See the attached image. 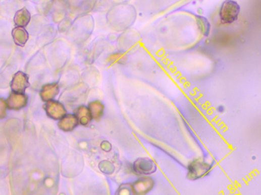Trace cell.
I'll use <instances>...</instances> for the list:
<instances>
[{"mask_svg": "<svg viewBox=\"0 0 261 195\" xmlns=\"http://www.w3.org/2000/svg\"><path fill=\"white\" fill-rule=\"evenodd\" d=\"M218 111H220V112H222V111H224V110H225V108H223L222 106H219V108H218Z\"/></svg>", "mask_w": 261, "mask_h": 195, "instance_id": "19", "label": "cell"}, {"mask_svg": "<svg viewBox=\"0 0 261 195\" xmlns=\"http://www.w3.org/2000/svg\"><path fill=\"white\" fill-rule=\"evenodd\" d=\"M116 195H135L132 184L125 183V184H121L116 191Z\"/></svg>", "mask_w": 261, "mask_h": 195, "instance_id": "15", "label": "cell"}, {"mask_svg": "<svg viewBox=\"0 0 261 195\" xmlns=\"http://www.w3.org/2000/svg\"><path fill=\"white\" fill-rule=\"evenodd\" d=\"M44 109L47 117L55 120H61L64 115L68 114L66 108L59 101L51 100L46 102Z\"/></svg>", "mask_w": 261, "mask_h": 195, "instance_id": "4", "label": "cell"}, {"mask_svg": "<svg viewBox=\"0 0 261 195\" xmlns=\"http://www.w3.org/2000/svg\"><path fill=\"white\" fill-rule=\"evenodd\" d=\"M133 172L138 175H148L156 172V163L149 158H139L132 165Z\"/></svg>", "mask_w": 261, "mask_h": 195, "instance_id": "3", "label": "cell"}, {"mask_svg": "<svg viewBox=\"0 0 261 195\" xmlns=\"http://www.w3.org/2000/svg\"><path fill=\"white\" fill-rule=\"evenodd\" d=\"M195 22H196V25H197L198 28H199L202 36H208L210 30H211V25H210L208 19L206 18L202 17V16H195Z\"/></svg>", "mask_w": 261, "mask_h": 195, "instance_id": "14", "label": "cell"}, {"mask_svg": "<svg viewBox=\"0 0 261 195\" xmlns=\"http://www.w3.org/2000/svg\"><path fill=\"white\" fill-rule=\"evenodd\" d=\"M212 166L203 159H195L189 162L187 166V178L189 179L197 180L210 173Z\"/></svg>", "mask_w": 261, "mask_h": 195, "instance_id": "2", "label": "cell"}, {"mask_svg": "<svg viewBox=\"0 0 261 195\" xmlns=\"http://www.w3.org/2000/svg\"><path fill=\"white\" fill-rule=\"evenodd\" d=\"M28 97L25 93L12 92L7 100V108L11 111H19L28 105Z\"/></svg>", "mask_w": 261, "mask_h": 195, "instance_id": "5", "label": "cell"}, {"mask_svg": "<svg viewBox=\"0 0 261 195\" xmlns=\"http://www.w3.org/2000/svg\"><path fill=\"white\" fill-rule=\"evenodd\" d=\"M241 7L235 0H225L219 10L221 23L231 25L236 22L239 17Z\"/></svg>", "mask_w": 261, "mask_h": 195, "instance_id": "1", "label": "cell"}, {"mask_svg": "<svg viewBox=\"0 0 261 195\" xmlns=\"http://www.w3.org/2000/svg\"><path fill=\"white\" fill-rule=\"evenodd\" d=\"M13 41L16 45L19 47H24L28 40V33L25 28L22 27H16L12 31Z\"/></svg>", "mask_w": 261, "mask_h": 195, "instance_id": "12", "label": "cell"}, {"mask_svg": "<svg viewBox=\"0 0 261 195\" xmlns=\"http://www.w3.org/2000/svg\"><path fill=\"white\" fill-rule=\"evenodd\" d=\"M99 168L101 172L107 174V175H111L115 171V167L113 163L107 160L102 161L99 163Z\"/></svg>", "mask_w": 261, "mask_h": 195, "instance_id": "16", "label": "cell"}, {"mask_svg": "<svg viewBox=\"0 0 261 195\" xmlns=\"http://www.w3.org/2000/svg\"><path fill=\"white\" fill-rule=\"evenodd\" d=\"M79 123L78 120L74 114H67L64 115L58 123V126L60 129L64 132H73L77 127Z\"/></svg>", "mask_w": 261, "mask_h": 195, "instance_id": "9", "label": "cell"}, {"mask_svg": "<svg viewBox=\"0 0 261 195\" xmlns=\"http://www.w3.org/2000/svg\"><path fill=\"white\" fill-rule=\"evenodd\" d=\"M7 108H7V101L3 98H0V120L7 117Z\"/></svg>", "mask_w": 261, "mask_h": 195, "instance_id": "17", "label": "cell"}, {"mask_svg": "<svg viewBox=\"0 0 261 195\" xmlns=\"http://www.w3.org/2000/svg\"><path fill=\"white\" fill-rule=\"evenodd\" d=\"M74 114L78 120L79 123L82 126H87L90 124L92 119V114L89 111V108L86 105H80L74 110Z\"/></svg>", "mask_w": 261, "mask_h": 195, "instance_id": "10", "label": "cell"}, {"mask_svg": "<svg viewBox=\"0 0 261 195\" xmlns=\"http://www.w3.org/2000/svg\"><path fill=\"white\" fill-rule=\"evenodd\" d=\"M30 86L28 76L22 71L15 74L10 83L12 92L17 93H25V90Z\"/></svg>", "mask_w": 261, "mask_h": 195, "instance_id": "6", "label": "cell"}, {"mask_svg": "<svg viewBox=\"0 0 261 195\" xmlns=\"http://www.w3.org/2000/svg\"><path fill=\"white\" fill-rule=\"evenodd\" d=\"M155 181L151 177L143 176L132 183L135 195H146L153 188Z\"/></svg>", "mask_w": 261, "mask_h": 195, "instance_id": "7", "label": "cell"}, {"mask_svg": "<svg viewBox=\"0 0 261 195\" xmlns=\"http://www.w3.org/2000/svg\"><path fill=\"white\" fill-rule=\"evenodd\" d=\"M89 111L92 114V119L95 120H99L104 115L105 111V105L101 101L94 100L89 102L88 105Z\"/></svg>", "mask_w": 261, "mask_h": 195, "instance_id": "11", "label": "cell"}, {"mask_svg": "<svg viewBox=\"0 0 261 195\" xmlns=\"http://www.w3.org/2000/svg\"><path fill=\"white\" fill-rule=\"evenodd\" d=\"M31 20V14L26 8L22 9L16 12L14 17V22L18 27L25 28Z\"/></svg>", "mask_w": 261, "mask_h": 195, "instance_id": "13", "label": "cell"}, {"mask_svg": "<svg viewBox=\"0 0 261 195\" xmlns=\"http://www.w3.org/2000/svg\"><path fill=\"white\" fill-rule=\"evenodd\" d=\"M104 143H105L106 146H104L103 144H101V148H102V150H104V151L105 152L111 151V144H110V142H108V141H104Z\"/></svg>", "mask_w": 261, "mask_h": 195, "instance_id": "18", "label": "cell"}, {"mask_svg": "<svg viewBox=\"0 0 261 195\" xmlns=\"http://www.w3.org/2000/svg\"><path fill=\"white\" fill-rule=\"evenodd\" d=\"M59 92L60 87L58 83H47L41 88L40 97L43 102H47L54 100Z\"/></svg>", "mask_w": 261, "mask_h": 195, "instance_id": "8", "label": "cell"}]
</instances>
